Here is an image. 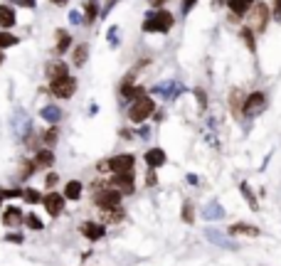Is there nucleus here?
Returning <instances> with one entry per match:
<instances>
[{"label": "nucleus", "mask_w": 281, "mask_h": 266, "mask_svg": "<svg viewBox=\"0 0 281 266\" xmlns=\"http://www.w3.org/2000/svg\"><path fill=\"white\" fill-rule=\"evenodd\" d=\"M55 183H57V173H50V175L45 178V185H47V190H52V188H55Z\"/></svg>", "instance_id": "obj_35"}, {"label": "nucleus", "mask_w": 281, "mask_h": 266, "mask_svg": "<svg viewBox=\"0 0 281 266\" xmlns=\"http://www.w3.org/2000/svg\"><path fill=\"white\" fill-rule=\"evenodd\" d=\"M145 165L150 170H158L160 165H165V150L163 148H148L145 150Z\"/></svg>", "instance_id": "obj_9"}, {"label": "nucleus", "mask_w": 281, "mask_h": 266, "mask_svg": "<svg viewBox=\"0 0 281 266\" xmlns=\"http://www.w3.org/2000/svg\"><path fill=\"white\" fill-rule=\"evenodd\" d=\"M81 234H84L86 239H91V242H99V239L106 234V227L99 224V222H84V224H81Z\"/></svg>", "instance_id": "obj_10"}, {"label": "nucleus", "mask_w": 281, "mask_h": 266, "mask_svg": "<svg viewBox=\"0 0 281 266\" xmlns=\"http://www.w3.org/2000/svg\"><path fill=\"white\" fill-rule=\"evenodd\" d=\"M42 204H45V209H47V214L50 217H60L62 214V209H65V198L60 195V193H47V195H42V200H40Z\"/></svg>", "instance_id": "obj_7"}, {"label": "nucleus", "mask_w": 281, "mask_h": 266, "mask_svg": "<svg viewBox=\"0 0 281 266\" xmlns=\"http://www.w3.org/2000/svg\"><path fill=\"white\" fill-rule=\"evenodd\" d=\"M17 45V37L12 35V32H0V50H5V47H15Z\"/></svg>", "instance_id": "obj_26"}, {"label": "nucleus", "mask_w": 281, "mask_h": 266, "mask_svg": "<svg viewBox=\"0 0 281 266\" xmlns=\"http://www.w3.org/2000/svg\"><path fill=\"white\" fill-rule=\"evenodd\" d=\"M274 17L277 22H281V0H274Z\"/></svg>", "instance_id": "obj_36"}, {"label": "nucleus", "mask_w": 281, "mask_h": 266, "mask_svg": "<svg viewBox=\"0 0 281 266\" xmlns=\"http://www.w3.org/2000/svg\"><path fill=\"white\" fill-rule=\"evenodd\" d=\"M267 22H269V7H267V2L254 5V30L257 32H264L267 30Z\"/></svg>", "instance_id": "obj_11"}, {"label": "nucleus", "mask_w": 281, "mask_h": 266, "mask_svg": "<svg viewBox=\"0 0 281 266\" xmlns=\"http://www.w3.org/2000/svg\"><path fill=\"white\" fill-rule=\"evenodd\" d=\"M121 94L136 101V99H140V96H145V89H143V86H131V84H124V86H121Z\"/></svg>", "instance_id": "obj_22"}, {"label": "nucleus", "mask_w": 281, "mask_h": 266, "mask_svg": "<svg viewBox=\"0 0 281 266\" xmlns=\"http://www.w3.org/2000/svg\"><path fill=\"white\" fill-rule=\"evenodd\" d=\"M42 119H45V121H50V124L55 126V124L62 119V111H60L57 106H45V109H42Z\"/></svg>", "instance_id": "obj_21"}, {"label": "nucleus", "mask_w": 281, "mask_h": 266, "mask_svg": "<svg viewBox=\"0 0 281 266\" xmlns=\"http://www.w3.org/2000/svg\"><path fill=\"white\" fill-rule=\"evenodd\" d=\"M155 111V104H153V99L150 96H140L136 99L131 106H129V119L134 121V124H143V121H148V116Z\"/></svg>", "instance_id": "obj_4"}, {"label": "nucleus", "mask_w": 281, "mask_h": 266, "mask_svg": "<svg viewBox=\"0 0 281 266\" xmlns=\"http://www.w3.org/2000/svg\"><path fill=\"white\" fill-rule=\"evenodd\" d=\"M35 168H52L55 165V153H52V148H40L37 153H35Z\"/></svg>", "instance_id": "obj_13"}, {"label": "nucleus", "mask_w": 281, "mask_h": 266, "mask_svg": "<svg viewBox=\"0 0 281 266\" xmlns=\"http://www.w3.org/2000/svg\"><path fill=\"white\" fill-rule=\"evenodd\" d=\"M42 143H45V145H50V148L57 143V129H55V126L45 131V135H42Z\"/></svg>", "instance_id": "obj_29"}, {"label": "nucleus", "mask_w": 281, "mask_h": 266, "mask_svg": "<svg viewBox=\"0 0 281 266\" xmlns=\"http://www.w3.org/2000/svg\"><path fill=\"white\" fill-rule=\"evenodd\" d=\"M50 91L57 96V99H70L71 94L76 91V79L74 76H62V79H55Z\"/></svg>", "instance_id": "obj_5"}, {"label": "nucleus", "mask_w": 281, "mask_h": 266, "mask_svg": "<svg viewBox=\"0 0 281 266\" xmlns=\"http://www.w3.org/2000/svg\"><path fill=\"white\" fill-rule=\"evenodd\" d=\"M124 219V209L119 207V209H111V212H104V222L106 224H116V222H121Z\"/></svg>", "instance_id": "obj_25"}, {"label": "nucleus", "mask_w": 281, "mask_h": 266, "mask_svg": "<svg viewBox=\"0 0 281 266\" xmlns=\"http://www.w3.org/2000/svg\"><path fill=\"white\" fill-rule=\"evenodd\" d=\"M264 104H267V101H264V94H262V91H254V94H249V96L244 99L242 106H244V114H259V111L264 109Z\"/></svg>", "instance_id": "obj_8"}, {"label": "nucleus", "mask_w": 281, "mask_h": 266, "mask_svg": "<svg viewBox=\"0 0 281 266\" xmlns=\"http://www.w3.org/2000/svg\"><path fill=\"white\" fill-rule=\"evenodd\" d=\"M160 2H163V0H153V5H160Z\"/></svg>", "instance_id": "obj_41"}, {"label": "nucleus", "mask_w": 281, "mask_h": 266, "mask_svg": "<svg viewBox=\"0 0 281 266\" xmlns=\"http://www.w3.org/2000/svg\"><path fill=\"white\" fill-rule=\"evenodd\" d=\"M242 37H244V42H247L249 52H254V32H252L249 27H242Z\"/></svg>", "instance_id": "obj_31"}, {"label": "nucleus", "mask_w": 281, "mask_h": 266, "mask_svg": "<svg viewBox=\"0 0 281 266\" xmlns=\"http://www.w3.org/2000/svg\"><path fill=\"white\" fill-rule=\"evenodd\" d=\"M0 62H2V52H0Z\"/></svg>", "instance_id": "obj_42"}, {"label": "nucleus", "mask_w": 281, "mask_h": 266, "mask_svg": "<svg viewBox=\"0 0 281 266\" xmlns=\"http://www.w3.org/2000/svg\"><path fill=\"white\" fill-rule=\"evenodd\" d=\"M70 47H71V37H70V32L60 30V32H57V52H60V55H65V52H67Z\"/></svg>", "instance_id": "obj_20"}, {"label": "nucleus", "mask_w": 281, "mask_h": 266, "mask_svg": "<svg viewBox=\"0 0 281 266\" xmlns=\"http://www.w3.org/2000/svg\"><path fill=\"white\" fill-rule=\"evenodd\" d=\"M47 76L55 81V79H62V76H70V66L65 65V62H52V65H47Z\"/></svg>", "instance_id": "obj_14"}, {"label": "nucleus", "mask_w": 281, "mask_h": 266, "mask_svg": "<svg viewBox=\"0 0 281 266\" xmlns=\"http://www.w3.org/2000/svg\"><path fill=\"white\" fill-rule=\"evenodd\" d=\"M0 204H2V198H0Z\"/></svg>", "instance_id": "obj_43"}, {"label": "nucleus", "mask_w": 281, "mask_h": 266, "mask_svg": "<svg viewBox=\"0 0 281 266\" xmlns=\"http://www.w3.org/2000/svg\"><path fill=\"white\" fill-rule=\"evenodd\" d=\"M145 183H148V185H155V175H153V170H150V175H145Z\"/></svg>", "instance_id": "obj_39"}, {"label": "nucleus", "mask_w": 281, "mask_h": 266, "mask_svg": "<svg viewBox=\"0 0 281 266\" xmlns=\"http://www.w3.org/2000/svg\"><path fill=\"white\" fill-rule=\"evenodd\" d=\"M22 198H25V202H30V204H37V202L42 200V195H40L37 190L27 188V190H22Z\"/></svg>", "instance_id": "obj_28"}, {"label": "nucleus", "mask_w": 281, "mask_h": 266, "mask_svg": "<svg viewBox=\"0 0 281 266\" xmlns=\"http://www.w3.org/2000/svg\"><path fill=\"white\" fill-rule=\"evenodd\" d=\"M229 234H247V237H259V229L254 224H244V222H237L229 227Z\"/></svg>", "instance_id": "obj_17"}, {"label": "nucleus", "mask_w": 281, "mask_h": 266, "mask_svg": "<svg viewBox=\"0 0 281 266\" xmlns=\"http://www.w3.org/2000/svg\"><path fill=\"white\" fill-rule=\"evenodd\" d=\"M134 183H136V178H134V170H131V173H114L109 185H114V190H119L121 195H131Z\"/></svg>", "instance_id": "obj_6"}, {"label": "nucleus", "mask_w": 281, "mask_h": 266, "mask_svg": "<svg viewBox=\"0 0 281 266\" xmlns=\"http://www.w3.org/2000/svg\"><path fill=\"white\" fill-rule=\"evenodd\" d=\"M121 193L114 190V188H104V190H96L94 195V204L101 209V212H111V209H119L121 207Z\"/></svg>", "instance_id": "obj_3"}, {"label": "nucleus", "mask_w": 281, "mask_h": 266, "mask_svg": "<svg viewBox=\"0 0 281 266\" xmlns=\"http://www.w3.org/2000/svg\"><path fill=\"white\" fill-rule=\"evenodd\" d=\"M205 217H208V219H217V217H222V209H219V207L212 202V204H208V207H205Z\"/></svg>", "instance_id": "obj_32"}, {"label": "nucleus", "mask_w": 281, "mask_h": 266, "mask_svg": "<svg viewBox=\"0 0 281 266\" xmlns=\"http://www.w3.org/2000/svg\"><path fill=\"white\" fill-rule=\"evenodd\" d=\"M136 165V155L134 153H121V155H114L109 160H101L99 163V170H109V173H131Z\"/></svg>", "instance_id": "obj_1"}, {"label": "nucleus", "mask_w": 281, "mask_h": 266, "mask_svg": "<svg viewBox=\"0 0 281 266\" xmlns=\"http://www.w3.org/2000/svg\"><path fill=\"white\" fill-rule=\"evenodd\" d=\"M195 2H198V0H185V2H183V12H190Z\"/></svg>", "instance_id": "obj_37"}, {"label": "nucleus", "mask_w": 281, "mask_h": 266, "mask_svg": "<svg viewBox=\"0 0 281 266\" xmlns=\"http://www.w3.org/2000/svg\"><path fill=\"white\" fill-rule=\"evenodd\" d=\"M180 217H183V222H185V224H193V222H195V207H193V202H190V200H185V202H183V212H180Z\"/></svg>", "instance_id": "obj_23"}, {"label": "nucleus", "mask_w": 281, "mask_h": 266, "mask_svg": "<svg viewBox=\"0 0 281 266\" xmlns=\"http://www.w3.org/2000/svg\"><path fill=\"white\" fill-rule=\"evenodd\" d=\"M239 94H242V91H234V94H232V111H234L237 116L242 114V111H239V106H242V104H239Z\"/></svg>", "instance_id": "obj_34"}, {"label": "nucleus", "mask_w": 281, "mask_h": 266, "mask_svg": "<svg viewBox=\"0 0 281 266\" xmlns=\"http://www.w3.org/2000/svg\"><path fill=\"white\" fill-rule=\"evenodd\" d=\"M227 7L234 15H247V10L254 7V0H227Z\"/></svg>", "instance_id": "obj_16"}, {"label": "nucleus", "mask_w": 281, "mask_h": 266, "mask_svg": "<svg viewBox=\"0 0 281 266\" xmlns=\"http://www.w3.org/2000/svg\"><path fill=\"white\" fill-rule=\"evenodd\" d=\"M96 17V2L94 0H84V20L91 22Z\"/></svg>", "instance_id": "obj_27"}, {"label": "nucleus", "mask_w": 281, "mask_h": 266, "mask_svg": "<svg viewBox=\"0 0 281 266\" xmlns=\"http://www.w3.org/2000/svg\"><path fill=\"white\" fill-rule=\"evenodd\" d=\"M7 242H17V244H22V234H7Z\"/></svg>", "instance_id": "obj_38"}, {"label": "nucleus", "mask_w": 281, "mask_h": 266, "mask_svg": "<svg viewBox=\"0 0 281 266\" xmlns=\"http://www.w3.org/2000/svg\"><path fill=\"white\" fill-rule=\"evenodd\" d=\"M52 2H57V5H65V2H67V0H52Z\"/></svg>", "instance_id": "obj_40"}, {"label": "nucleus", "mask_w": 281, "mask_h": 266, "mask_svg": "<svg viewBox=\"0 0 281 266\" xmlns=\"http://www.w3.org/2000/svg\"><path fill=\"white\" fill-rule=\"evenodd\" d=\"M22 165H25V168H22V180H27V178H30L37 168H35V163H32V160H27V163H22Z\"/></svg>", "instance_id": "obj_33"}, {"label": "nucleus", "mask_w": 281, "mask_h": 266, "mask_svg": "<svg viewBox=\"0 0 281 266\" xmlns=\"http://www.w3.org/2000/svg\"><path fill=\"white\" fill-rule=\"evenodd\" d=\"M81 190H84V188H81L79 180H70V183L65 185V195H62V198L65 200H79L81 198Z\"/></svg>", "instance_id": "obj_18"}, {"label": "nucleus", "mask_w": 281, "mask_h": 266, "mask_svg": "<svg viewBox=\"0 0 281 266\" xmlns=\"http://www.w3.org/2000/svg\"><path fill=\"white\" fill-rule=\"evenodd\" d=\"M242 195L249 200V207H252V209H259V204H257V200H254V195H252V190H249L247 183H242Z\"/></svg>", "instance_id": "obj_30"}, {"label": "nucleus", "mask_w": 281, "mask_h": 266, "mask_svg": "<svg viewBox=\"0 0 281 266\" xmlns=\"http://www.w3.org/2000/svg\"><path fill=\"white\" fill-rule=\"evenodd\" d=\"M22 222H25V224H27L30 229H35V232H40V229L45 227V224H42V219H40V217H37L35 212H30V214H25V217H22Z\"/></svg>", "instance_id": "obj_24"}, {"label": "nucleus", "mask_w": 281, "mask_h": 266, "mask_svg": "<svg viewBox=\"0 0 281 266\" xmlns=\"http://www.w3.org/2000/svg\"><path fill=\"white\" fill-rule=\"evenodd\" d=\"M86 57H89V47H86V45H76L74 52H71V62H74V66H84Z\"/></svg>", "instance_id": "obj_19"}, {"label": "nucleus", "mask_w": 281, "mask_h": 266, "mask_svg": "<svg viewBox=\"0 0 281 266\" xmlns=\"http://www.w3.org/2000/svg\"><path fill=\"white\" fill-rule=\"evenodd\" d=\"M173 22H175V17L168 12V10H155V15L153 17H145V22H143V30L145 32H168L170 27H173Z\"/></svg>", "instance_id": "obj_2"}, {"label": "nucleus", "mask_w": 281, "mask_h": 266, "mask_svg": "<svg viewBox=\"0 0 281 266\" xmlns=\"http://www.w3.org/2000/svg\"><path fill=\"white\" fill-rule=\"evenodd\" d=\"M15 25V10L10 5H0V27H5V32Z\"/></svg>", "instance_id": "obj_15"}, {"label": "nucleus", "mask_w": 281, "mask_h": 266, "mask_svg": "<svg viewBox=\"0 0 281 266\" xmlns=\"http://www.w3.org/2000/svg\"><path fill=\"white\" fill-rule=\"evenodd\" d=\"M22 217H25V214L20 212V207L12 204V207H7V209L2 212V224L10 227V229H12V227H20V224H22Z\"/></svg>", "instance_id": "obj_12"}]
</instances>
